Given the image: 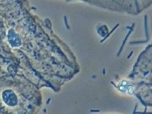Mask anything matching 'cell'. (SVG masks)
Wrapping results in <instances>:
<instances>
[{"instance_id":"obj_1","label":"cell","mask_w":152,"mask_h":114,"mask_svg":"<svg viewBox=\"0 0 152 114\" xmlns=\"http://www.w3.org/2000/svg\"><path fill=\"white\" fill-rule=\"evenodd\" d=\"M2 98L3 102L8 106H15L18 103V98L15 93L12 90L7 89L2 93Z\"/></svg>"},{"instance_id":"obj_2","label":"cell","mask_w":152,"mask_h":114,"mask_svg":"<svg viewBox=\"0 0 152 114\" xmlns=\"http://www.w3.org/2000/svg\"><path fill=\"white\" fill-rule=\"evenodd\" d=\"M8 40L9 43L13 47L20 46L21 39L13 29H10L8 33Z\"/></svg>"}]
</instances>
